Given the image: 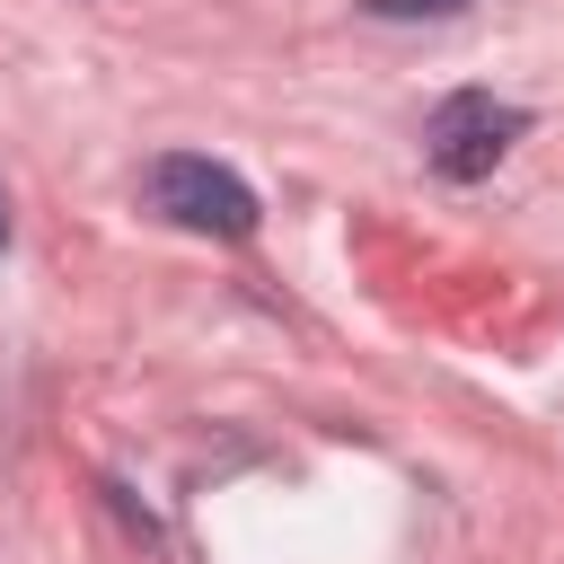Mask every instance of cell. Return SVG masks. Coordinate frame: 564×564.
<instances>
[{"label":"cell","mask_w":564,"mask_h":564,"mask_svg":"<svg viewBox=\"0 0 564 564\" xmlns=\"http://www.w3.org/2000/svg\"><path fill=\"white\" fill-rule=\"evenodd\" d=\"M141 203H150L159 220L194 229V238H247V229H256V185H247L238 167L203 159V150L150 159V167H141Z\"/></svg>","instance_id":"cell-1"},{"label":"cell","mask_w":564,"mask_h":564,"mask_svg":"<svg viewBox=\"0 0 564 564\" xmlns=\"http://www.w3.org/2000/svg\"><path fill=\"white\" fill-rule=\"evenodd\" d=\"M520 132H529L520 106H502L494 88H458V97L432 106V123H423V159H432V176L476 185V176H494V159H502Z\"/></svg>","instance_id":"cell-2"},{"label":"cell","mask_w":564,"mask_h":564,"mask_svg":"<svg viewBox=\"0 0 564 564\" xmlns=\"http://www.w3.org/2000/svg\"><path fill=\"white\" fill-rule=\"evenodd\" d=\"M370 18H449V9H467V0H361Z\"/></svg>","instance_id":"cell-3"},{"label":"cell","mask_w":564,"mask_h":564,"mask_svg":"<svg viewBox=\"0 0 564 564\" xmlns=\"http://www.w3.org/2000/svg\"><path fill=\"white\" fill-rule=\"evenodd\" d=\"M0 238H9V203H0Z\"/></svg>","instance_id":"cell-4"}]
</instances>
